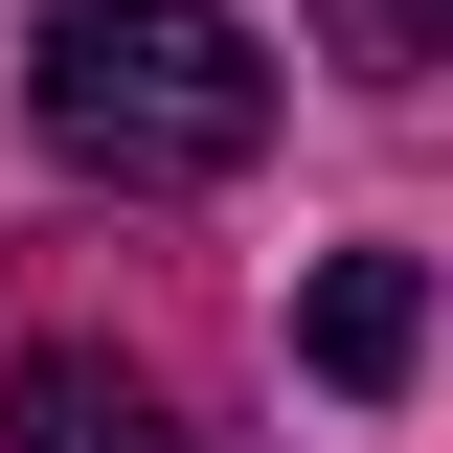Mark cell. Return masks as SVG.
<instances>
[{"mask_svg":"<svg viewBox=\"0 0 453 453\" xmlns=\"http://www.w3.org/2000/svg\"><path fill=\"white\" fill-rule=\"evenodd\" d=\"M23 113H46L68 181H250L273 159V46L226 0H46L23 23Z\"/></svg>","mask_w":453,"mask_h":453,"instance_id":"obj_1","label":"cell"},{"mask_svg":"<svg viewBox=\"0 0 453 453\" xmlns=\"http://www.w3.org/2000/svg\"><path fill=\"white\" fill-rule=\"evenodd\" d=\"M0 431L23 453H181V408L136 386V363H91V340H23V363H0Z\"/></svg>","mask_w":453,"mask_h":453,"instance_id":"obj_3","label":"cell"},{"mask_svg":"<svg viewBox=\"0 0 453 453\" xmlns=\"http://www.w3.org/2000/svg\"><path fill=\"white\" fill-rule=\"evenodd\" d=\"M295 363H318L340 408H386L408 363H431V273H408V250H340V273L295 295Z\"/></svg>","mask_w":453,"mask_h":453,"instance_id":"obj_2","label":"cell"},{"mask_svg":"<svg viewBox=\"0 0 453 453\" xmlns=\"http://www.w3.org/2000/svg\"><path fill=\"white\" fill-rule=\"evenodd\" d=\"M453 46V0H340V68H431Z\"/></svg>","mask_w":453,"mask_h":453,"instance_id":"obj_4","label":"cell"}]
</instances>
